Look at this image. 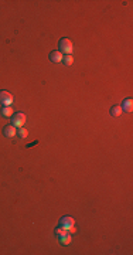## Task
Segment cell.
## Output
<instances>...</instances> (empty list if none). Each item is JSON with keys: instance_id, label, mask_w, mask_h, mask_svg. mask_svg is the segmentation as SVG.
Returning <instances> with one entry per match:
<instances>
[{"instance_id": "cell-1", "label": "cell", "mask_w": 133, "mask_h": 255, "mask_svg": "<svg viewBox=\"0 0 133 255\" xmlns=\"http://www.w3.org/2000/svg\"><path fill=\"white\" fill-rule=\"evenodd\" d=\"M72 50H74V46H72V41L69 38H61L59 40V51L65 52L67 56H71Z\"/></svg>"}, {"instance_id": "cell-2", "label": "cell", "mask_w": 133, "mask_h": 255, "mask_svg": "<svg viewBox=\"0 0 133 255\" xmlns=\"http://www.w3.org/2000/svg\"><path fill=\"white\" fill-rule=\"evenodd\" d=\"M14 98L9 91H0V104L4 105V106H10L13 104Z\"/></svg>"}, {"instance_id": "cell-3", "label": "cell", "mask_w": 133, "mask_h": 255, "mask_svg": "<svg viewBox=\"0 0 133 255\" xmlns=\"http://www.w3.org/2000/svg\"><path fill=\"white\" fill-rule=\"evenodd\" d=\"M12 118H13V125H14L16 128H21V126H24V123H26V115L24 114L19 112V114H14Z\"/></svg>"}, {"instance_id": "cell-4", "label": "cell", "mask_w": 133, "mask_h": 255, "mask_svg": "<svg viewBox=\"0 0 133 255\" xmlns=\"http://www.w3.org/2000/svg\"><path fill=\"white\" fill-rule=\"evenodd\" d=\"M16 133H17V128H16L14 125H7V126H4V129H3V135L6 136V138H14L16 136Z\"/></svg>"}, {"instance_id": "cell-5", "label": "cell", "mask_w": 133, "mask_h": 255, "mask_svg": "<svg viewBox=\"0 0 133 255\" xmlns=\"http://www.w3.org/2000/svg\"><path fill=\"white\" fill-rule=\"evenodd\" d=\"M74 224H75V220L72 217H69V215L62 217L61 221H59V225H61V227H64V228H67V230H68V228H71Z\"/></svg>"}, {"instance_id": "cell-6", "label": "cell", "mask_w": 133, "mask_h": 255, "mask_svg": "<svg viewBox=\"0 0 133 255\" xmlns=\"http://www.w3.org/2000/svg\"><path fill=\"white\" fill-rule=\"evenodd\" d=\"M62 58H64V56H62V52L59 51V50H54V51H51V54H50V60L53 62H61Z\"/></svg>"}, {"instance_id": "cell-7", "label": "cell", "mask_w": 133, "mask_h": 255, "mask_svg": "<svg viewBox=\"0 0 133 255\" xmlns=\"http://www.w3.org/2000/svg\"><path fill=\"white\" fill-rule=\"evenodd\" d=\"M122 111H125V112L133 111V99L132 98H127L123 101V104H122Z\"/></svg>"}, {"instance_id": "cell-8", "label": "cell", "mask_w": 133, "mask_h": 255, "mask_svg": "<svg viewBox=\"0 0 133 255\" xmlns=\"http://www.w3.org/2000/svg\"><path fill=\"white\" fill-rule=\"evenodd\" d=\"M2 115H3L4 118H12L13 115H14V111H13L12 106H3L2 108Z\"/></svg>"}, {"instance_id": "cell-9", "label": "cell", "mask_w": 133, "mask_h": 255, "mask_svg": "<svg viewBox=\"0 0 133 255\" xmlns=\"http://www.w3.org/2000/svg\"><path fill=\"white\" fill-rule=\"evenodd\" d=\"M121 114H122V106L115 105V106L111 108V115L112 116H121Z\"/></svg>"}, {"instance_id": "cell-10", "label": "cell", "mask_w": 133, "mask_h": 255, "mask_svg": "<svg viewBox=\"0 0 133 255\" xmlns=\"http://www.w3.org/2000/svg\"><path fill=\"white\" fill-rule=\"evenodd\" d=\"M59 241H61L62 245H69V244H71V241H72V238H71V235H69V234H65V235L59 237Z\"/></svg>"}, {"instance_id": "cell-11", "label": "cell", "mask_w": 133, "mask_h": 255, "mask_svg": "<svg viewBox=\"0 0 133 255\" xmlns=\"http://www.w3.org/2000/svg\"><path fill=\"white\" fill-rule=\"evenodd\" d=\"M17 133H19V136L21 139H24V138H27V135H28V130L26 129V128H19V130H17Z\"/></svg>"}, {"instance_id": "cell-12", "label": "cell", "mask_w": 133, "mask_h": 255, "mask_svg": "<svg viewBox=\"0 0 133 255\" xmlns=\"http://www.w3.org/2000/svg\"><path fill=\"white\" fill-rule=\"evenodd\" d=\"M55 233H57V235H59V237H62V235H65V234H68V230L67 228H64V227H61L59 225L58 228L55 230Z\"/></svg>"}, {"instance_id": "cell-13", "label": "cell", "mask_w": 133, "mask_h": 255, "mask_svg": "<svg viewBox=\"0 0 133 255\" xmlns=\"http://www.w3.org/2000/svg\"><path fill=\"white\" fill-rule=\"evenodd\" d=\"M62 61H64L65 65H72L74 64V58H72V56H65L64 58H62Z\"/></svg>"}, {"instance_id": "cell-14", "label": "cell", "mask_w": 133, "mask_h": 255, "mask_svg": "<svg viewBox=\"0 0 133 255\" xmlns=\"http://www.w3.org/2000/svg\"><path fill=\"white\" fill-rule=\"evenodd\" d=\"M68 231H69V234H74V233H75V231H77V228H75V227H74V225H72V227H71V228H68Z\"/></svg>"}]
</instances>
